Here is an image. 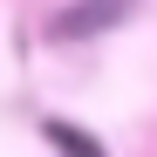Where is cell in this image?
I'll return each mask as SVG.
<instances>
[{
    "label": "cell",
    "mask_w": 157,
    "mask_h": 157,
    "mask_svg": "<svg viewBox=\"0 0 157 157\" xmlns=\"http://www.w3.org/2000/svg\"><path fill=\"white\" fill-rule=\"evenodd\" d=\"M130 7H137V0H75V7H62L55 34H62V41H89V34H102V28H116Z\"/></svg>",
    "instance_id": "obj_1"
},
{
    "label": "cell",
    "mask_w": 157,
    "mask_h": 157,
    "mask_svg": "<svg viewBox=\"0 0 157 157\" xmlns=\"http://www.w3.org/2000/svg\"><path fill=\"white\" fill-rule=\"evenodd\" d=\"M48 137H55L62 150H75V157H89V150H96V144L82 137V130H68V123H48Z\"/></svg>",
    "instance_id": "obj_2"
}]
</instances>
